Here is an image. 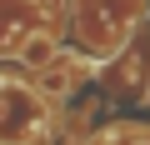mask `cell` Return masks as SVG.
<instances>
[{"mask_svg":"<svg viewBox=\"0 0 150 145\" xmlns=\"http://www.w3.org/2000/svg\"><path fill=\"white\" fill-rule=\"evenodd\" d=\"M45 115L50 105L20 85V80H0V145H40L45 140Z\"/></svg>","mask_w":150,"mask_h":145,"instance_id":"7a4b0ae2","label":"cell"},{"mask_svg":"<svg viewBox=\"0 0 150 145\" xmlns=\"http://www.w3.org/2000/svg\"><path fill=\"white\" fill-rule=\"evenodd\" d=\"M55 55H60V40H55L50 30H35V35H25V40H20V50H15V60L30 70V75H40V70H45Z\"/></svg>","mask_w":150,"mask_h":145,"instance_id":"3957f363","label":"cell"},{"mask_svg":"<svg viewBox=\"0 0 150 145\" xmlns=\"http://www.w3.org/2000/svg\"><path fill=\"white\" fill-rule=\"evenodd\" d=\"M145 0H75V35L85 50H120L130 40V25L140 20Z\"/></svg>","mask_w":150,"mask_h":145,"instance_id":"6da1fadb","label":"cell"}]
</instances>
